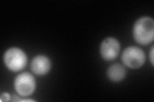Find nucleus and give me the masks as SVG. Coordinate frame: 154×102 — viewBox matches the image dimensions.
Here are the masks:
<instances>
[{
    "mask_svg": "<svg viewBox=\"0 0 154 102\" xmlns=\"http://www.w3.org/2000/svg\"><path fill=\"white\" fill-rule=\"evenodd\" d=\"M119 51V42L112 37L105 38L100 45L101 56L106 61L115 60L118 57Z\"/></svg>",
    "mask_w": 154,
    "mask_h": 102,
    "instance_id": "39448f33",
    "label": "nucleus"
},
{
    "mask_svg": "<svg viewBox=\"0 0 154 102\" xmlns=\"http://www.w3.org/2000/svg\"><path fill=\"white\" fill-rule=\"evenodd\" d=\"M4 62L8 68L17 72L25 68L27 63L26 54L21 49L12 47L8 49L4 54Z\"/></svg>",
    "mask_w": 154,
    "mask_h": 102,
    "instance_id": "f03ea898",
    "label": "nucleus"
},
{
    "mask_svg": "<svg viewBox=\"0 0 154 102\" xmlns=\"http://www.w3.org/2000/svg\"><path fill=\"white\" fill-rule=\"evenodd\" d=\"M36 83L33 76L28 72H23L17 75L14 81V87L17 93L21 96L32 95L35 89Z\"/></svg>",
    "mask_w": 154,
    "mask_h": 102,
    "instance_id": "20e7f679",
    "label": "nucleus"
},
{
    "mask_svg": "<svg viewBox=\"0 0 154 102\" xmlns=\"http://www.w3.org/2000/svg\"><path fill=\"white\" fill-rule=\"evenodd\" d=\"M153 47H152L150 53V61L152 63V65H153Z\"/></svg>",
    "mask_w": 154,
    "mask_h": 102,
    "instance_id": "1a4fd4ad",
    "label": "nucleus"
},
{
    "mask_svg": "<svg viewBox=\"0 0 154 102\" xmlns=\"http://www.w3.org/2000/svg\"><path fill=\"white\" fill-rule=\"evenodd\" d=\"M22 101H33V100H21Z\"/></svg>",
    "mask_w": 154,
    "mask_h": 102,
    "instance_id": "9d476101",
    "label": "nucleus"
},
{
    "mask_svg": "<svg viewBox=\"0 0 154 102\" xmlns=\"http://www.w3.org/2000/svg\"><path fill=\"white\" fill-rule=\"evenodd\" d=\"M126 70L123 66L116 63L110 66L107 70L108 77L113 82H119L126 76Z\"/></svg>",
    "mask_w": 154,
    "mask_h": 102,
    "instance_id": "0eeeda50",
    "label": "nucleus"
},
{
    "mask_svg": "<svg viewBox=\"0 0 154 102\" xmlns=\"http://www.w3.org/2000/svg\"><path fill=\"white\" fill-rule=\"evenodd\" d=\"M145 54L141 48L136 46L128 47L123 51L122 60L123 64L130 68L136 69L140 68L145 62Z\"/></svg>",
    "mask_w": 154,
    "mask_h": 102,
    "instance_id": "7ed1b4c3",
    "label": "nucleus"
},
{
    "mask_svg": "<svg viewBox=\"0 0 154 102\" xmlns=\"http://www.w3.org/2000/svg\"><path fill=\"white\" fill-rule=\"evenodd\" d=\"M10 100V95L7 93H5L3 94L1 96V101H7Z\"/></svg>",
    "mask_w": 154,
    "mask_h": 102,
    "instance_id": "6e6552de",
    "label": "nucleus"
},
{
    "mask_svg": "<svg viewBox=\"0 0 154 102\" xmlns=\"http://www.w3.org/2000/svg\"><path fill=\"white\" fill-rule=\"evenodd\" d=\"M31 69L38 75H46L51 69L50 60L45 56H37L32 61Z\"/></svg>",
    "mask_w": 154,
    "mask_h": 102,
    "instance_id": "423d86ee",
    "label": "nucleus"
},
{
    "mask_svg": "<svg viewBox=\"0 0 154 102\" xmlns=\"http://www.w3.org/2000/svg\"><path fill=\"white\" fill-rule=\"evenodd\" d=\"M134 40L141 45H148L154 38V22L149 17H143L135 22L133 28Z\"/></svg>",
    "mask_w": 154,
    "mask_h": 102,
    "instance_id": "f257e3e1",
    "label": "nucleus"
}]
</instances>
